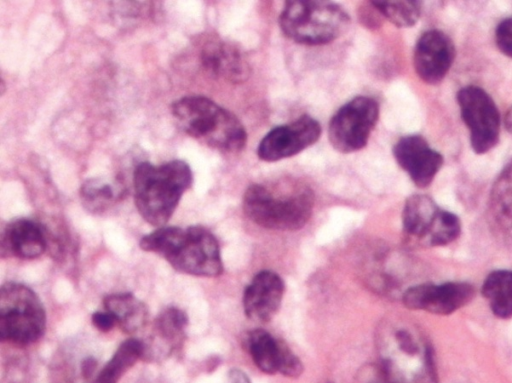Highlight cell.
<instances>
[{
  "label": "cell",
  "instance_id": "cell-17",
  "mask_svg": "<svg viewBox=\"0 0 512 383\" xmlns=\"http://www.w3.org/2000/svg\"><path fill=\"white\" fill-rule=\"evenodd\" d=\"M444 210L424 194L407 198L402 212L404 231L412 238L433 246Z\"/></svg>",
  "mask_w": 512,
  "mask_h": 383
},
{
  "label": "cell",
  "instance_id": "cell-18",
  "mask_svg": "<svg viewBox=\"0 0 512 383\" xmlns=\"http://www.w3.org/2000/svg\"><path fill=\"white\" fill-rule=\"evenodd\" d=\"M46 247L47 240L43 229L29 219H16L8 223L1 236L2 256L33 259L40 256Z\"/></svg>",
  "mask_w": 512,
  "mask_h": 383
},
{
  "label": "cell",
  "instance_id": "cell-6",
  "mask_svg": "<svg viewBox=\"0 0 512 383\" xmlns=\"http://www.w3.org/2000/svg\"><path fill=\"white\" fill-rule=\"evenodd\" d=\"M349 23L348 14L328 1H287L279 18L282 32L304 45L330 43L346 31Z\"/></svg>",
  "mask_w": 512,
  "mask_h": 383
},
{
  "label": "cell",
  "instance_id": "cell-14",
  "mask_svg": "<svg viewBox=\"0 0 512 383\" xmlns=\"http://www.w3.org/2000/svg\"><path fill=\"white\" fill-rule=\"evenodd\" d=\"M246 342L255 365L262 372L281 373L291 378L301 376L302 362L283 341L265 330L256 329L249 333Z\"/></svg>",
  "mask_w": 512,
  "mask_h": 383
},
{
  "label": "cell",
  "instance_id": "cell-10",
  "mask_svg": "<svg viewBox=\"0 0 512 383\" xmlns=\"http://www.w3.org/2000/svg\"><path fill=\"white\" fill-rule=\"evenodd\" d=\"M321 126L314 118L303 115L295 121L270 130L260 141L257 154L266 162L294 156L317 142Z\"/></svg>",
  "mask_w": 512,
  "mask_h": 383
},
{
  "label": "cell",
  "instance_id": "cell-24",
  "mask_svg": "<svg viewBox=\"0 0 512 383\" xmlns=\"http://www.w3.org/2000/svg\"><path fill=\"white\" fill-rule=\"evenodd\" d=\"M374 8L397 27L414 26L421 15V2L416 0L371 1Z\"/></svg>",
  "mask_w": 512,
  "mask_h": 383
},
{
  "label": "cell",
  "instance_id": "cell-25",
  "mask_svg": "<svg viewBox=\"0 0 512 383\" xmlns=\"http://www.w3.org/2000/svg\"><path fill=\"white\" fill-rule=\"evenodd\" d=\"M187 324L188 317L184 311L176 307H169L159 314L154 327L157 335L163 340L175 344L182 340Z\"/></svg>",
  "mask_w": 512,
  "mask_h": 383
},
{
  "label": "cell",
  "instance_id": "cell-16",
  "mask_svg": "<svg viewBox=\"0 0 512 383\" xmlns=\"http://www.w3.org/2000/svg\"><path fill=\"white\" fill-rule=\"evenodd\" d=\"M200 60L207 72L231 83H242L250 67L243 52L233 43L210 39L202 47Z\"/></svg>",
  "mask_w": 512,
  "mask_h": 383
},
{
  "label": "cell",
  "instance_id": "cell-19",
  "mask_svg": "<svg viewBox=\"0 0 512 383\" xmlns=\"http://www.w3.org/2000/svg\"><path fill=\"white\" fill-rule=\"evenodd\" d=\"M103 306L105 311L115 318L124 333L134 334L146 324L147 308L131 293L108 295L103 300Z\"/></svg>",
  "mask_w": 512,
  "mask_h": 383
},
{
  "label": "cell",
  "instance_id": "cell-30",
  "mask_svg": "<svg viewBox=\"0 0 512 383\" xmlns=\"http://www.w3.org/2000/svg\"><path fill=\"white\" fill-rule=\"evenodd\" d=\"M97 362L93 358H87L82 362L81 371L85 378H88L93 373Z\"/></svg>",
  "mask_w": 512,
  "mask_h": 383
},
{
  "label": "cell",
  "instance_id": "cell-11",
  "mask_svg": "<svg viewBox=\"0 0 512 383\" xmlns=\"http://www.w3.org/2000/svg\"><path fill=\"white\" fill-rule=\"evenodd\" d=\"M474 296L475 288L468 282L422 283L404 292L403 304L412 310L448 315L468 304Z\"/></svg>",
  "mask_w": 512,
  "mask_h": 383
},
{
  "label": "cell",
  "instance_id": "cell-23",
  "mask_svg": "<svg viewBox=\"0 0 512 383\" xmlns=\"http://www.w3.org/2000/svg\"><path fill=\"white\" fill-rule=\"evenodd\" d=\"M122 192L120 183L93 178L84 182L80 189V197L88 211L101 213L117 201Z\"/></svg>",
  "mask_w": 512,
  "mask_h": 383
},
{
  "label": "cell",
  "instance_id": "cell-22",
  "mask_svg": "<svg viewBox=\"0 0 512 383\" xmlns=\"http://www.w3.org/2000/svg\"><path fill=\"white\" fill-rule=\"evenodd\" d=\"M144 344L129 338L122 342L114 355L97 375L94 383H118L119 379L143 356Z\"/></svg>",
  "mask_w": 512,
  "mask_h": 383
},
{
  "label": "cell",
  "instance_id": "cell-28",
  "mask_svg": "<svg viewBox=\"0 0 512 383\" xmlns=\"http://www.w3.org/2000/svg\"><path fill=\"white\" fill-rule=\"evenodd\" d=\"M367 376H364L361 383H387L381 369L367 372Z\"/></svg>",
  "mask_w": 512,
  "mask_h": 383
},
{
  "label": "cell",
  "instance_id": "cell-5",
  "mask_svg": "<svg viewBox=\"0 0 512 383\" xmlns=\"http://www.w3.org/2000/svg\"><path fill=\"white\" fill-rule=\"evenodd\" d=\"M171 113L186 134L213 149L236 152L246 144L247 134L238 118L207 97H182L173 102Z\"/></svg>",
  "mask_w": 512,
  "mask_h": 383
},
{
  "label": "cell",
  "instance_id": "cell-29",
  "mask_svg": "<svg viewBox=\"0 0 512 383\" xmlns=\"http://www.w3.org/2000/svg\"><path fill=\"white\" fill-rule=\"evenodd\" d=\"M228 381L229 383H251L246 374L237 369L230 371Z\"/></svg>",
  "mask_w": 512,
  "mask_h": 383
},
{
  "label": "cell",
  "instance_id": "cell-7",
  "mask_svg": "<svg viewBox=\"0 0 512 383\" xmlns=\"http://www.w3.org/2000/svg\"><path fill=\"white\" fill-rule=\"evenodd\" d=\"M46 314L39 297L29 287L7 282L0 291V338L26 345L44 333Z\"/></svg>",
  "mask_w": 512,
  "mask_h": 383
},
{
  "label": "cell",
  "instance_id": "cell-21",
  "mask_svg": "<svg viewBox=\"0 0 512 383\" xmlns=\"http://www.w3.org/2000/svg\"><path fill=\"white\" fill-rule=\"evenodd\" d=\"M490 214L497 226L512 232V160L495 180L489 197Z\"/></svg>",
  "mask_w": 512,
  "mask_h": 383
},
{
  "label": "cell",
  "instance_id": "cell-20",
  "mask_svg": "<svg viewBox=\"0 0 512 383\" xmlns=\"http://www.w3.org/2000/svg\"><path fill=\"white\" fill-rule=\"evenodd\" d=\"M481 292L495 316L501 319L512 317V270L500 269L489 273Z\"/></svg>",
  "mask_w": 512,
  "mask_h": 383
},
{
  "label": "cell",
  "instance_id": "cell-13",
  "mask_svg": "<svg viewBox=\"0 0 512 383\" xmlns=\"http://www.w3.org/2000/svg\"><path fill=\"white\" fill-rule=\"evenodd\" d=\"M393 155L419 188L432 183L444 162L443 156L431 148L424 137L416 134L401 137L393 147Z\"/></svg>",
  "mask_w": 512,
  "mask_h": 383
},
{
  "label": "cell",
  "instance_id": "cell-27",
  "mask_svg": "<svg viewBox=\"0 0 512 383\" xmlns=\"http://www.w3.org/2000/svg\"><path fill=\"white\" fill-rule=\"evenodd\" d=\"M91 320L94 327L102 332L111 330L117 324L115 318L107 311L93 313Z\"/></svg>",
  "mask_w": 512,
  "mask_h": 383
},
{
  "label": "cell",
  "instance_id": "cell-15",
  "mask_svg": "<svg viewBox=\"0 0 512 383\" xmlns=\"http://www.w3.org/2000/svg\"><path fill=\"white\" fill-rule=\"evenodd\" d=\"M284 283L275 272H259L246 287L243 307L248 318L257 322L270 321L280 308Z\"/></svg>",
  "mask_w": 512,
  "mask_h": 383
},
{
  "label": "cell",
  "instance_id": "cell-4",
  "mask_svg": "<svg viewBox=\"0 0 512 383\" xmlns=\"http://www.w3.org/2000/svg\"><path fill=\"white\" fill-rule=\"evenodd\" d=\"M191 184L192 171L182 160L175 159L160 165L138 164L133 172V185L139 214L149 224L163 226Z\"/></svg>",
  "mask_w": 512,
  "mask_h": 383
},
{
  "label": "cell",
  "instance_id": "cell-1",
  "mask_svg": "<svg viewBox=\"0 0 512 383\" xmlns=\"http://www.w3.org/2000/svg\"><path fill=\"white\" fill-rule=\"evenodd\" d=\"M140 248L162 256L176 271L216 277L223 271L218 242L201 226L161 227L144 236Z\"/></svg>",
  "mask_w": 512,
  "mask_h": 383
},
{
  "label": "cell",
  "instance_id": "cell-3",
  "mask_svg": "<svg viewBox=\"0 0 512 383\" xmlns=\"http://www.w3.org/2000/svg\"><path fill=\"white\" fill-rule=\"evenodd\" d=\"M314 194L298 181L250 185L243 196V210L259 226L297 230L311 217Z\"/></svg>",
  "mask_w": 512,
  "mask_h": 383
},
{
  "label": "cell",
  "instance_id": "cell-26",
  "mask_svg": "<svg viewBox=\"0 0 512 383\" xmlns=\"http://www.w3.org/2000/svg\"><path fill=\"white\" fill-rule=\"evenodd\" d=\"M495 42L504 55L512 58V17L506 18L498 24L495 31Z\"/></svg>",
  "mask_w": 512,
  "mask_h": 383
},
{
  "label": "cell",
  "instance_id": "cell-31",
  "mask_svg": "<svg viewBox=\"0 0 512 383\" xmlns=\"http://www.w3.org/2000/svg\"><path fill=\"white\" fill-rule=\"evenodd\" d=\"M504 125L506 130L512 133V106L508 109L505 115Z\"/></svg>",
  "mask_w": 512,
  "mask_h": 383
},
{
  "label": "cell",
  "instance_id": "cell-12",
  "mask_svg": "<svg viewBox=\"0 0 512 383\" xmlns=\"http://www.w3.org/2000/svg\"><path fill=\"white\" fill-rule=\"evenodd\" d=\"M454 58L455 46L451 38L441 30H428L415 45L414 69L423 82L437 85L445 78Z\"/></svg>",
  "mask_w": 512,
  "mask_h": 383
},
{
  "label": "cell",
  "instance_id": "cell-8",
  "mask_svg": "<svg viewBox=\"0 0 512 383\" xmlns=\"http://www.w3.org/2000/svg\"><path fill=\"white\" fill-rule=\"evenodd\" d=\"M379 117L378 103L358 96L343 105L331 118L328 137L340 153H351L366 146Z\"/></svg>",
  "mask_w": 512,
  "mask_h": 383
},
{
  "label": "cell",
  "instance_id": "cell-9",
  "mask_svg": "<svg viewBox=\"0 0 512 383\" xmlns=\"http://www.w3.org/2000/svg\"><path fill=\"white\" fill-rule=\"evenodd\" d=\"M456 97L461 118L469 130L471 148L476 154L490 151L500 136V113L494 100L475 85L462 87Z\"/></svg>",
  "mask_w": 512,
  "mask_h": 383
},
{
  "label": "cell",
  "instance_id": "cell-2",
  "mask_svg": "<svg viewBox=\"0 0 512 383\" xmlns=\"http://www.w3.org/2000/svg\"><path fill=\"white\" fill-rule=\"evenodd\" d=\"M376 344L387 383H438L432 349L415 328L382 325Z\"/></svg>",
  "mask_w": 512,
  "mask_h": 383
}]
</instances>
